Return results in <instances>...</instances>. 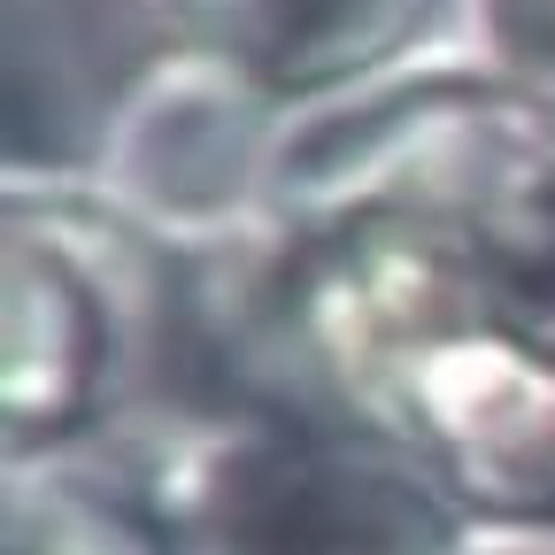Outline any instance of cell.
Listing matches in <instances>:
<instances>
[{"label":"cell","mask_w":555,"mask_h":555,"mask_svg":"<svg viewBox=\"0 0 555 555\" xmlns=\"http://www.w3.org/2000/svg\"><path fill=\"white\" fill-rule=\"evenodd\" d=\"M178 262L86 170L16 163L0 185V433L9 455L108 448L147 425Z\"/></svg>","instance_id":"6da1fadb"},{"label":"cell","mask_w":555,"mask_h":555,"mask_svg":"<svg viewBox=\"0 0 555 555\" xmlns=\"http://www.w3.org/2000/svg\"><path fill=\"white\" fill-rule=\"evenodd\" d=\"M124 440L170 509L178 555H448L470 525L416 455L332 409L240 401Z\"/></svg>","instance_id":"7a4b0ae2"},{"label":"cell","mask_w":555,"mask_h":555,"mask_svg":"<svg viewBox=\"0 0 555 555\" xmlns=\"http://www.w3.org/2000/svg\"><path fill=\"white\" fill-rule=\"evenodd\" d=\"M286 116L294 108L240 69L155 47L101 108L78 170L178 270H217L278 232L270 178Z\"/></svg>","instance_id":"3957f363"},{"label":"cell","mask_w":555,"mask_h":555,"mask_svg":"<svg viewBox=\"0 0 555 555\" xmlns=\"http://www.w3.org/2000/svg\"><path fill=\"white\" fill-rule=\"evenodd\" d=\"M147 16L163 47L224 62L286 108H309L433 39V0H147Z\"/></svg>","instance_id":"277c9868"},{"label":"cell","mask_w":555,"mask_h":555,"mask_svg":"<svg viewBox=\"0 0 555 555\" xmlns=\"http://www.w3.org/2000/svg\"><path fill=\"white\" fill-rule=\"evenodd\" d=\"M0 555H178L170 509L131 440L9 455Z\"/></svg>","instance_id":"5b68a950"},{"label":"cell","mask_w":555,"mask_h":555,"mask_svg":"<svg viewBox=\"0 0 555 555\" xmlns=\"http://www.w3.org/2000/svg\"><path fill=\"white\" fill-rule=\"evenodd\" d=\"M448 31L517 93L555 108V0H448Z\"/></svg>","instance_id":"8992f818"},{"label":"cell","mask_w":555,"mask_h":555,"mask_svg":"<svg viewBox=\"0 0 555 555\" xmlns=\"http://www.w3.org/2000/svg\"><path fill=\"white\" fill-rule=\"evenodd\" d=\"M448 555H555V525H463Z\"/></svg>","instance_id":"52a82bcc"}]
</instances>
